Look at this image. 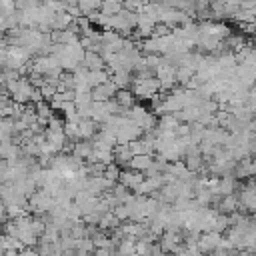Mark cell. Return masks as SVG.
<instances>
[{"label":"cell","instance_id":"cell-1","mask_svg":"<svg viewBox=\"0 0 256 256\" xmlns=\"http://www.w3.org/2000/svg\"><path fill=\"white\" fill-rule=\"evenodd\" d=\"M220 238H222V234H220V232H216V230H206V232H200V236H198L196 244H198L200 252L204 254V252H212V250L218 246Z\"/></svg>","mask_w":256,"mask_h":256},{"label":"cell","instance_id":"cell-2","mask_svg":"<svg viewBox=\"0 0 256 256\" xmlns=\"http://www.w3.org/2000/svg\"><path fill=\"white\" fill-rule=\"evenodd\" d=\"M114 92H116V86L108 80V82H102V84H96V86H92L90 88V96H92V100H96V102H106V100H110L112 96H114Z\"/></svg>","mask_w":256,"mask_h":256},{"label":"cell","instance_id":"cell-3","mask_svg":"<svg viewBox=\"0 0 256 256\" xmlns=\"http://www.w3.org/2000/svg\"><path fill=\"white\" fill-rule=\"evenodd\" d=\"M142 178H144V174L138 172V170H132V168H122L120 174H118V182L124 184L126 188H130V190H132Z\"/></svg>","mask_w":256,"mask_h":256},{"label":"cell","instance_id":"cell-4","mask_svg":"<svg viewBox=\"0 0 256 256\" xmlns=\"http://www.w3.org/2000/svg\"><path fill=\"white\" fill-rule=\"evenodd\" d=\"M98 126H100V124L94 122L92 118H80V120H78V140H80V138L92 140V136L96 134Z\"/></svg>","mask_w":256,"mask_h":256},{"label":"cell","instance_id":"cell-5","mask_svg":"<svg viewBox=\"0 0 256 256\" xmlns=\"http://www.w3.org/2000/svg\"><path fill=\"white\" fill-rule=\"evenodd\" d=\"M82 64H84L88 70H100V68H106L104 58H102L98 52H94V50H84Z\"/></svg>","mask_w":256,"mask_h":256},{"label":"cell","instance_id":"cell-6","mask_svg":"<svg viewBox=\"0 0 256 256\" xmlns=\"http://www.w3.org/2000/svg\"><path fill=\"white\" fill-rule=\"evenodd\" d=\"M150 164H152V156L150 154H132V158L128 160V168L138 170V172H144Z\"/></svg>","mask_w":256,"mask_h":256},{"label":"cell","instance_id":"cell-7","mask_svg":"<svg viewBox=\"0 0 256 256\" xmlns=\"http://www.w3.org/2000/svg\"><path fill=\"white\" fill-rule=\"evenodd\" d=\"M110 82H112L116 88H130L132 72H128V70H116V72L110 74Z\"/></svg>","mask_w":256,"mask_h":256},{"label":"cell","instance_id":"cell-8","mask_svg":"<svg viewBox=\"0 0 256 256\" xmlns=\"http://www.w3.org/2000/svg\"><path fill=\"white\" fill-rule=\"evenodd\" d=\"M72 154L78 156V158H82V160H86L92 154V140H88V138L76 140L74 142V148H72Z\"/></svg>","mask_w":256,"mask_h":256},{"label":"cell","instance_id":"cell-9","mask_svg":"<svg viewBox=\"0 0 256 256\" xmlns=\"http://www.w3.org/2000/svg\"><path fill=\"white\" fill-rule=\"evenodd\" d=\"M112 98H114L120 106H132L134 102H138V98L132 94L130 88H116V92H114Z\"/></svg>","mask_w":256,"mask_h":256},{"label":"cell","instance_id":"cell-10","mask_svg":"<svg viewBox=\"0 0 256 256\" xmlns=\"http://www.w3.org/2000/svg\"><path fill=\"white\" fill-rule=\"evenodd\" d=\"M74 20L72 14H68L66 10H58L54 12V18H52V28L54 30H64L66 26H70V22Z\"/></svg>","mask_w":256,"mask_h":256},{"label":"cell","instance_id":"cell-11","mask_svg":"<svg viewBox=\"0 0 256 256\" xmlns=\"http://www.w3.org/2000/svg\"><path fill=\"white\" fill-rule=\"evenodd\" d=\"M108 80H110V74H108L106 68H100V70H88V74H86V82L90 84V88L96 86V84L108 82Z\"/></svg>","mask_w":256,"mask_h":256},{"label":"cell","instance_id":"cell-12","mask_svg":"<svg viewBox=\"0 0 256 256\" xmlns=\"http://www.w3.org/2000/svg\"><path fill=\"white\" fill-rule=\"evenodd\" d=\"M118 224H120V220H118V218L108 210V212H104V214L100 216V220H98V224H96V226H98L100 230L110 232V230H112V228H116Z\"/></svg>","mask_w":256,"mask_h":256},{"label":"cell","instance_id":"cell-13","mask_svg":"<svg viewBox=\"0 0 256 256\" xmlns=\"http://www.w3.org/2000/svg\"><path fill=\"white\" fill-rule=\"evenodd\" d=\"M120 8H122V0H102L98 10H100L102 14H106V16H112V14H116Z\"/></svg>","mask_w":256,"mask_h":256},{"label":"cell","instance_id":"cell-14","mask_svg":"<svg viewBox=\"0 0 256 256\" xmlns=\"http://www.w3.org/2000/svg\"><path fill=\"white\" fill-rule=\"evenodd\" d=\"M62 130H64V136H66V138H70V140H78V122L64 120Z\"/></svg>","mask_w":256,"mask_h":256},{"label":"cell","instance_id":"cell-15","mask_svg":"<svg viewBox=\"0 0 256 256\" xmlns=\"http://www.w3.org/2000/svg\"><path fill=\"white\" fill-rule=\"evenodd\" d=\"M100 2L102 0H76V6L80 8L82 14H88L92 10H98L100 8Z\"/></svg>","mask_w":256,"mask_h":256},{"label":"cell","instance_id":"cell-16","mask_svg":"<svg viewBox=\"0 0 256 256\" xmlns=\"http://www.w3.org/2000/svg\"><path fill=\"white\" fill-rule=\"evenodd\" d=\"M144 0H122V8L126 10H132V12H140Z\"/></svg>","mask_w":256,"mask_h":256},{"label":"cell","instance_id":"cell-17","mask_svg":"<svg viewBox=\"0 0 256 256\" xmlns=\"http://www.w3.org/2000/svg\"><path fill=\"white\" fill-rule=\"evenodd\" d=\"M38 4H40L38 0H14V8L16 10H28V8H34Z\"/></svg>","mask_w":256,"mask_h":256},{"label":"cell","instance_id":"cell-18","mask_svg":"<svg viewBox=\"0 0 256 256\" xmlns=\"http://www.w3.org/2000/svg\"><path fill=\"white\" fill-rule=\"evenodd\" d=\"M144 62L150 70H156V66L160 64V54H144Z\"/></svg>","mask_w":256,"mask_h":256},{"label":"cell","instance_id":"cell-19","mask_svg":"<svg viewBox=\"0 0 256 256\" xmlns=\"http://www.w3.org/2000/svg\"><path fill=\"white\" fill-rule=\"evenodd\" d=\"M176 136H188L190 134V122H178V126L174 128Z\"/></svg>","mask_w":256,"mask_h":256},{"label":"cell","instance_id":"cell-20","mask_svg":"<svg viewBox=\"0 0 256 256\" xmlns=\"http://www.w3.org/2000/svg\"><path fill=\"white\" fill-rule=\"evenodd\" d=\"M2 10H14V0H0Z\"/></svg>","mask_w":256,"mask_h":256},{"label":"cell","instance_id":"cell-21","mask_svg":"<svg viewBox=\"0 0 256 256\" xmlns=\"http://www.w3.org/2000/svg\"><path fill=\"white\" fill-rule=\"evenodd\" d=\"M38 2H44V0H38Z\"/></svg>","mask_w":256,"mask_h":256}]
</instances>
